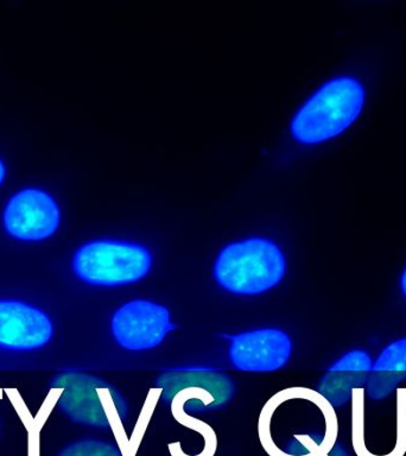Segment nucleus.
<instances>
[{"instance_id": "obj_1", "label": "nucleus", "mask_w": 406, "mask_h": 456, "mask_svg": "<svg viewBox=\"0 0 406 456\" xmlns=\"http://www.w3.org/2000/svg\"><path fill=\"white\" fill-rule=\"evenodd\" d=\"M287 262L274 242L252 238L226 246L214 265V278L224 290L258 295L283 280Z\"/></svg>"}, {"instance_id": "obj_2", "label": "nucleus", "mask_w": 406, "mask_h": 456, "mask_svg": "<svg viewBox=\"0 0 406 456\" xmlns=\"http://www.w3.org/2000/svg\"><path fill=\"white\" fill-rule=\"evenodd\" d=\"M365 93L355 78H334L296 114L291 132L297 141L316 144L340 134L361 112Z\"/></svg>"}, {"instance_id": "obj_3", "label": "nucleus", "mask_w": 406, "mask_h": 456, "mask_svg": "<svg viewBox=\"0 0 406 456\" xmlns=\"http://www.w3.org/2000/svg\"><path fill=\"white\" fill-rule=\"evenodd\" d=\"M149 249L134 242L95 240L77 249L73 260L77 276L85 283L118 287L141 281L151 269Z\"/></svg>"}, {"instance_id": "obj_4", "label": "nucleus", "mask_w": 406, "mask_h": 456, "mask_svg": "<svg viewBox=\"0 0 406 456\" xmlns=\"http://www.w3.org/2000/svg\"><path fill=\"white\" fill-rule=\"evenodd\" d=\"M62 388L59 405L75 422L110 428L127 416V403L112 385L84 373L62 374L55 379Z\"/></svg>"}, {"instance_id": "obj_5", "label": "nucleus", "mask_w": 406, "mask_h": 456, "mask_svg": "<svg viewBox=\"0 0 406 456\" xmlns=\"http://www.w3.org/2000/svg\"><path fill=\"white\" fill-rule=\"evenodd\" d=\"M155 387L166 404L191 412L219 409L234 394L230 376L207 369L170 370L157 378Z\"/></svg>"}, {"instance_id": "obj_6", "label": "nucleus", "mask_w": 406, "mask_h": 456, "mask_svg": "<svg viewBox=\"0 0 406 456\" xmlns=\"http://www.w3.org/2000/svg\"><path fill=\"white\" fill-rule=\"evenodd\" d=\"M173 330L169 310L144 299L126 303L112 319L114 338L130 351L155 348Z\"/></svg>"}, {"instance_id": "obj_7", "label": "nucleus", "mask_w": 406, "mask_h": 456, "mask_svg": "<svg viewBox=\"0 0 406 456\" xmlns=\"http://www.w3.org/2000/svg\"><path fill=\"white\" fill-rule=\"evenodd\" d=\"M230 360L245 372H272L287 365L292 352L291 338L276 328L246 331L230 338Z\"/></svg>"}, {"instance_id": "obj_8", "label": "nucleus", "mask_w": 406, "mask_h": 456, "mask_svg": "<svg viewBox=\"0 0 406 456\" xmlns=\"http://www.w3.org/2000/svg\"><path fill=\"white\" fill-rule=\"evenodd\" d=\"M59 207L41 189L28 188L17 192L4 213L6 231L21 240L48 238L59 227Z\"/></svg>"}, {"instance_id": "obj_9", "label": "nucleus", "mask_w": 406, "mask_h": 456, "mask_svg": "<svg viewBox=\"0 0 406 456\" xmlns=\"http://www.w3.org/2000/svg\"><path fill=\"white\" fill-rule=\"evenodd\" d=\"M53 323L41 309L18 301H0V348L30 351L53 337Z\"/></svg>"}, {"instance_id": "obj_10", "label": "nucleus", "mask_w": 406, "mask_h": 456, "mask_svg": "<svg viewBox=\"0 0 406 456\" xmlns=\"http://www.w3.org/2000/svg\"><path fill=\"white\" fill-rule=\"evenodd\" d=\"M372 367L369 353L355 349L345 353L324 373L317 391L331 405L342 406L352 397L355 388L365 387Z\"/></svg>"}, {"instance_id": "obj_11", "label": "nucleus", "mask_w": 406, "mask_h": 456, "mask_svg": "<svg viewBox=\"0 0 406 456\" xmlns=\"http://www.w3.org/2000/svg\"><path fill=\"white\" fill-rule=\"evenodd\" d=\"M406 378V338L392 342L370 367L367 395L374 401L386 398Z\"/></svg>"}, {"instance_id": "obj_12", "label": "nucleus", "mask_w": 406, "mask_h": 456, "mask_svg": "<svg viewBox=\"0 0 406 456\" xmlns=\"http://www.w3.org/2000/svg\"><path fill=\"white\" fill-rule=\"evenodd\" d=\"M59 456H123L114 445L102 441L85 440L75 442Z\"/></svg>"}, {"instance_id": "obj_13", "label": "nucleus", "mask_w": 406, "mask_h": 456, "mask_svg": "<svg viewBox=\"0 0 406 456\" xmlns=\"http://www.w3.org/2000/svg\"><path fill=\"white\" fill-rule=\"evenodd\" d=\"M401 285H402V294H404V296L406 297V267L404 270V273H402V276Z\"/></svg>"}, {"instance_id": "obj_14", "label": "nucleus", "mask_w": 406, "mask_h": 456, "mask_svg": "<svg viewBox=\"0 0 406 456\" xmlns=\"http://www.w3.org/2000/svg\"><path fill=\"white\" fill-rule=\"evenodd\" d=\"M4 176H5V166H4V163L0 160V183H2Z\"/></svg>"}]
</instances>
